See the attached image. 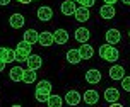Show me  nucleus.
Returning <instances> with one entry per match:
<instances>
[{"instance_id": "nucleus-1", "label": "nucleus", "mask_w": 130, "mask_h": 107, "mask_svg": "<svg viewBox=\"0 0 130 107\" xmlns=\"http://www.w3.org/2000/svg\"><path fill=\"white\" fill-rule=\"evenodd\" d=\"M99 56L103 58L104 61H117L118 58H120V53H118V49L115 48V44H110V43H106V44H101L99 46Z\"/></svg>"}, {"instance_id": "nucleus-2", "label": "nucleus", "mask_w": 130, "mask_h": 107, "mask_svg": "<svg viewBox=\"0 0 130 107\" xmlns=\"http://www.w3.org/2000/svg\"><path fill=\"white\" fill-rule=\"evenodd\" d=\"M36 100L38 102H46L48 100V97L52 95V83L48 82V80H43V82H39L36 85Z\"/></svg>"}, {"instance_id": "nucleus-3", "label": "nucleus", "mask_w": 130, "mask_h": 107, "mask_svg": "<svg viewBox=\"0 0 130 107\" xmlns=\"http://www.w3.org/2000/svg\"><path fill=\"white\" fill-rule=\"evenodd\" d=\"M31 46H32L31 43L22 39L15 48V60L17 61H27V58L31 56Z\"/></svg>"}, {"instance_id": "nucleus-4", "label": "nucleus", "mask_w": 130, "mask_h": 107, "mask_svg": "<svg viewBox=\"0 0 130 107\" xmlns=\"http://www.w3.org/2000/svg\"><path fill=\"white\" fill-rule=\"evenodd\" d=\"M86 82L91 83V85H94V83H99L101 82V71L96 68H91L86 71Z\"/></svg>"}, {"instance_id": "nucleus-5", "label": "nucleus", "mask_w": 130, "mask_h": 107, "mask_svg": "<svg viewBox=\"0 0 130 107\" xmlns=\"http://www.w3.org/2000/svg\"><path fill=\"white\" fill-rule=\"evenodd\" d=\"M0 60L5 63H12L15 61V49L10 48H0Z\"/></svg>"}, {"instance_id": "nucleus-6", "label": "nucleus", "mask_w": 130, "mask_h": 107, "mask_svg": "<svg viewBox=\"0 0 130 107\" xmlns=\"http://www.w3.org/2000/svg\"><path fill=\"white\" fill-rule=\"evenodd\" d=\"M74 15H75V20H77V22H86V20L91 17V14H89V9H87V7H84V5L77 7Z\"/></svg>"}, {"instance_id": "nucleus-7", "label": "nucleus", "mask_w": 130, "mask_h": 107, "mask_svg": "<svg viewBox=\"0 0 130 107\" xmlns=\"http://www.w3.org/2000/svg\"><path fill=\"white\" fill-rule=\"evenodd\" d=\"M38 43L41 44V46H52V44L55 43V34H53V32H48V31L41 32Z\"/></svg>"}, {"instance_id": "nucleus-8", "label": "nucleus", "mask_w": 130, "mask_h": 107, "mask_svg": "<svg viewBox=\"0 0 130 107\" xmlns=\"http://www.w3.org/2000/svg\"><path fill=\"white\" fill-rule=\"evenodd\" d=\"M24 22H26V19H24V15H22V14H12V15H10V19H9V24H10V27H14V29L22 27Z\"/></svg>"}, {"instance_id": "nucleus-9", "label": "nucleus", "mask_w": 130, "mask_h": 107, "mask_svg": "<svg viewBox=\"0 0 130 107\" xmlns=\"http://www.w3.org/2000/svg\"><path fill=\"white\" fill-rule=\"evenodd\" d=\"M120 39H122V34H120L118 29H108L106 31V43L117 44V43H120Z\"/></svg>"}, {"instance_id": "nucleus-10", "label": "nucleus", "mask_w": 130, "mask_h": 107, "mask_svg": "<svg viewBox=\"0 0 130 107\" xmlns=\"http://www.w3.org/2000/svg\"><path fill=\"white\" fill-rule=\"evenodd\" d=\"M115 7L110 5V4H104L101 9H99V15L103 17V19H113L115 17Z\"/></svg>"}, {"instance_id": "nucleus-11", "label": "nucleus", "mask_w": 130, "mask_h": 107, "mask_svg": "<svg viewBox=\"0 0 130 107\" xmlns=\"http://www.w3.org/2000/svg\"><path fill=\"white\" fill-rule=\"evenodd\" d=\"M65 100H67L69 105H77L79 102L82 100V97H80V94H79L77 90H70V92H67V95H65Z\"/></svg>"}, {"instance_id": "nucleus-12", "label": "nucleus", "mask_w": 130, "mask_h": 107, "mask_svg": "<svg viewBox=\"0 0 130 107\" xmlns=\"http://www.w3.org/2000/svg\"><path fill=\"white\" fill-rule=\"evenodd\" d=\"M67 61L72 65H77L82 61V56H80V51L79 49H69L67 51Z\"/></svg>"}, {"instance_id": "nucleus-13", "label": "nucleus", "mask_w": 130, "mask_h": 107, "mask_svg": "<svg viewBox=\"0 0 130 107\" xmlns=\"http://www.w3.org/2000/svg\"><path fill=\"white\" fill-rule=\"evenodd\" d=\"M110 76L113 80H122L125 76V68L123 66H120V65H115V66H111L110 68Z\"/></svg>"}, {"instance_id": "nucleus-14", "label": "nucleus", "mask_w": 130, "mask_h": 107, "mask_svg": "<svg viewBox=\"0 0 130 107\" xmlns=\"http://www.w3.org/2000/svg\"><path fill=\"white\" fill-rule=\"evenodd\" d=\"M82 99H84L86 104H89V105H94V104L99 100V94H98L96 90H87V92L82 95Z\"/></svg>"}, {"instance_id": "nucleus-15", "label": "nucleus", "mask_w": 130, "mask_h": 107, "mask_svg": "<svg viewBox=\"0 0 130 107\" xmlns=\"http://www.w3.org/2000/svg\"><path fill=\"white\" fill-rule=\"evenodd\" d=\"M75 2L74 0H65V2H62V14H65V15H72V14H75Z\"/></svg>"}, {"instance_id": "nucleus-16", "label": "nucleus", "mask_w": 130, "mask_h": 107, "mask_svg": "<svg viewBox=\"0 0 130 107\" xmlns=\"http://www.w3.org/2000/svg\"><path fill=\"white\" fill-rule=\"evenodd\" d=\"M9 76H10V80H12V82H22V76H24V68H21V66H14V68H10V73H9Z\"/></svg>"}, {"instance_id": "nucleus-17", "label": "nucleus", "mask_w": 130, "mask_h": 107, "mask_svg": "<svg viewBox=\"0 0 130 107\" xmlns=\"http://www.w3.org/2000/svg\"><path fill=\"white\" fill-rule=\"evenodd\" d=\"M53 17V10L50 9V7H39L38 9V19L39 20H52Z\"/></svg>"}, {"instance_id": "nucleus-18", "label": "nucleus", "mask_w": 130, "mask_h": 107, "mask_svg": "<svg viewBox=\"0 0 130 107\" xmlns=\"http://www.w3.org/2000/svg\"><path fill=\"white\" fill-rule=\"evenodd\" d=\"M27 68L31 70H38L41 68V63H43V60H41V56H38V55H31V56L27 58Z\"/></svg>"}, {"instance_id": "nucleus-19", "label": "nucleus", "mask_w": 130, "mask_h": 107, "mask_svg": "<svg viewBox=\"0 0 130 107\" xmlns=\"http://www.w3.org/2000/svg\"><path fill=\"white\" fill-rule=\"evenodd\" d=\"M75 41H79V43H86L87 39H89V36H91V32L87 31L86 27H79V29H75Z\"/></svg>"}, {"instance_id": "nucleus-20", "label": "nucleus", "mask_w": 130, "mask_h": 107, "mask_svg": "<svg viewBox=\"0 0 130 107\" xmlns=\"http://www.w3.org/2000/svg\"><path fill=\"white\" fill-rule=\"evenodd\" d=\"M53 34H55V43L57 44H65L69 41V32L65 29H57Z\"/></svg>"}, {"instance_id": "nucleus-21", "label": "nucleus", "mask_w": 130, "mask_h": 107, "mask_svg": "<svg viewBox=\"0 0 130 107\" xmlns=\"http://www.w3.org/2000/svg\"><path fill=\"white\" fill-rule=\"evenodd\" d=\"M79 51H80V56H82V60H91L92 55H94L92 46H89V44H86V43H82V46L79 48Z\"/></svg>"}, {"instance_id": "nucleus-22", "label": "nucleus", "mask_w": 130, "mask_h": 107, "mask_svg": "<svg viewBox=\"0 0 130 107\" xmlns=\"http://www.w3.org/2000/svg\"><path fill=\"white\" fill-rule=\"evenodd\" d=\"M38 39H39V32L38 31H34V29H27L26 32H24V41H27V43H38Z\"/></svg>"}, {"instance_id": "nucleus-23", "label": "nucleus", "mask_w": 130, "mask_h": 107, "mask_svg": "<svg viewBox=\"0 0 130 107\" xmlns=\"http://www.w3.org/2000/svg\"><path fill=\"white\" fill-rule=\"evenodd\" d=\"M118 97H120V94H118L117 88H106L104 90V99H106V102H117Z\"/></svg>"}, {"instance_id": "nucleus-24", "label": "nucleus", "mask_w": 130, "mask_h": 107, "mask_svg": "<svg viewBox=\"0 0 130 107\" xmlns=\"http://www.w3.org/2000/svg\"><path fill=\"white\" fill-rule=\"evenodd\" d=\"M22 82H24V83H32V82H36V70H31V68L24 70Z\"/></svg>"}, {"instance_id": "nucleus-25", "label": "nucleus", "mask_w": 130, "mask_h": 107, "mask_svg": "<svg viewBox=\"0 0 130 107\" xmlns=\"http://www.w3.org/2000/svg\"><path fill=\"white\" fill-rule=\"evenodd\" d=\"M46 104L50 107H60L62 105V99H60V95H50L48 100H46Z\"/></svg>"}, {"instance_id": "nucleus-26", "label": "nucleus", "mask_w": 130, "mask_h": 107, "mask_svg": "<svg viewBox=\"0 0 130 107\" xmlns=\"http://www.w3.org/2000/svg\"><path fill=\"white\" fill-rule=\"evenodd\" d=\"M122 87H123V90L130 92V76H123L122 78Z\"/></svg>"}, {"instance_id": "nucleus-27", "label": "nucleus", "mask_w": 130, "mask_h": 107, "mask_svg": "<svg viewBox=\"0 0 130 107\" xmlns=\"http://www.w3.org/2000/svg\"><path fill=\"white\" fill-rule=\"evenodd\" d=\"M79 4L89 9V7H92V5H94V4H96V0H79Z\"/></svg>"}, {"instance_id": "nucleus-28", "label": "nucleus", "mask_w": 130, "mask_h": 107, "mask_svg": "<svg viewBox=\"0 0 130 107\" xmlns=\"http://www.w3.org/2000/svg\"><path fill=\"white\" fill-rule=\"evenodd\" d=\"M118 0H104V4H110V5H115Z\"/></svg>"}, {"instance_id": "nucleus-29", "label": "nucleus", "mask_w": 130, "mask_h": 107, "mask_svg": "<svg viewBox=\"0 0 130 107\" xmlns=\"http://www.w3.org/2000/svg\"><path fill=\"white\" fill-rule=\"evenodd\" d=\"M10 4V0H0V5H9Z\"/></svg>"}, {"instance_id": "nucleus-30", "label": "nucleus", "mask_w": 130, "mask_h": 107, "mask_svg": "<svg viewBox=\"0 0 130 107\" xmlns=\"http://www.w3.org/2000/svg\"><path fill=\"white\" fill-rule=\"evenodd\" d=\"M4 66H5V61H2V60H0V71L4 70Z\"/></svg>"}, {"instance_id": "nucleus-31", "label": "nucleus", "mask_w": 130, "mask_h": 107, "mask_svg": "<svg viewBox=\"0 0 130 107\" xmlns=\"http://www.w3.org/2000/svg\"><path fill=\"white\" fill-rule=\"evenodd\" d=\"M17 2H21V4H29V2H32V0H17Z\"/></svg>"}, {"instance_id": "nucleus-32", "label": "nucleus", "mask_w": 130, "mask_h": 107, "mask_svg": "<svg viewBox=\"0 0 130 107\" xmlns=\"http://www.w3.org/2000/svg\"><path fill=\"white\" fill-rule=\"evenodd\" d=\"M122 2H123L125 5H130V0H122Z\"/></svg>"}, {"instance_id": "nucleus-33", "label": "nucleus", "mask_w": 130, "mask_h": 107, "mask_svg": "<svg viewBox=\"0 0 130 107\" xmlns=\"http://www.w3.org/2000/svg\"><path fill=\"white\" fill-rule=\"evenodd\" d=\"M128 38H130V31H128Z\"/></svg>"}, {"instance_id": "nucleus-34", "label": "nucleus", "mask_w": 130, "mask_h": 107, "mask_svg": "<svg viewBox=\"0 0 130 107\" xmlns=\"http://www.w3.org/2000/svg\"><path fill=\"white\" fill-rule=\"evenodd\" d=\"M74 2H79V0H74Z\"/></svg>"}]
</instances>
